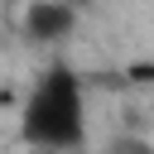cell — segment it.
<instances>
[{
    "mask_svg": "<svg viewBox=\"0 0 154 154\" xmlns=\"http://www.w3.org/2000/svg\"><path fill=\"white\" fill-rule=\"evenodd\" d=\"M19 135L29 149H43V154H72L87 144V91L72 67L53 63L34 77L19 106Z\"/></svg>",
    "mask_w": 154,
    "mask_h": 154,
    "instance_id": "6da1fadb",
    "label": "cell"
},
{
    "mask_svg": "<svg viewBox=\"0 0 154 154\" xmlns=\"http://www.w3.org/2000/svg\"><path fill=\"white\" fill-rule=\"evenodd\" d=\"M77 24V10L67 0H29L24 5V34L38 43H63Z\"/></svg>",
    "mask_w": 154,
    "mask_h": 154,
    "instance_id": "7a4b0ae2",
    "label": "cell"
},
{
    "mask_svg": "<svg viewBox=\"0 0 154 154\" xmlns=\"http://www.w3.org/2000/svg\"><path fill=\"white\" fill-rule=\"evenodd\" d=\"M19 5H29V0H19Z\"/></svg>",
    "mask_w": 154,
    "mask_h": 154,
    "instance_id": "3957f363",
    "label": "cell"
}]
</instances>
